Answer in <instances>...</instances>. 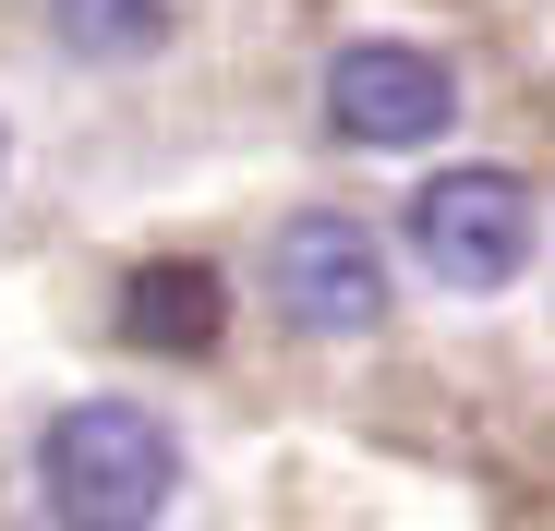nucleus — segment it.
Instances as JSON below:
<instances>
[{
	"instance_id": "nucleus-5",
	"label": "nucleus",
	"mask_w": 555,
	"mask_h": 531,
	"mask_svg": "<svg viewBox=\"0 0 555 531\" xmlns=\"http://www.w3.org/2000/svg\"><path fill=\"white\" fill-rule=\"evenodd\" d=\"M218 326H230L218 266H194V254L133 266V290H121V338H133V350H169V363H194V350H218Z\"/></svg>"
},
{
	"instance_id": "nucleus-6",
	"label": "nucleus",
	"mask_w": 555,
	"mask_h": 531,
	"mask_svg": "<svg viewBox=\"0 0 555 531\" xmlns=\"http://www.w3.org/2000/svg\"><path fill=\"white\" fill-rule=\"evenodd\" d=\"M49 37L73 61H145L169 37V0H49Z\"/></svg>"
},
{
	"instance_id": "nucleus-3",
	"label": "nucleus",
	"mask_w": 555,
	"mask_h": 531,
	"mask_svg": "<svg viewBox=\"0 0 555 531\" xmlns=\"http://www.w3.org/2000/svg\"><path fill=\"white\" fill-rule=\"evenodd\" d=\"M266 290H278V314L302 338H375L387 326V254H375V230L350 206H302L266 242Z\"/></svg>"
},
{
	"instance_id": "nucleus-2",
	"label": "nucleus",
	"mask_w": 555,
	"mask_h": 531,
	"mask_svg": "<svg viewBox=\"0 0 555 531\" xmlns=\"http://www.w3.org/2000/svg\"><path fill=\"white\" fill-rule=\"evenodd\" d=\"M531 230H543V206H531V182L507 157H459V169H435L411 194V254L447 290H507L531 266Z\"/></svg>"
},
{
	"instance_id": "nucleus-1",
	"label": "nucleus",
	"mask_w": 555,
	"mask_h": 531,
	"mask_svg": "<svg viewBox=\"0 0 555 531\" xmlns=\"http://www.w3.org/2000/svg\"><path fill=\"white\" fill-rule=\"evenodd\" d=\"M37 495L61 531H157V507L181 495V448L133 399H73L37 435Z\"/></svg>"
},
{
	"instance_id": "nucleus-4",
	"label": "nucleus",
	"mask_w": 555,
	"mask_h": 531,
	"mask_svg": "<svg viewBox=\"0 0 555 531\" xmlns=\"http://www.w3.org/2000/svg\"><path fill=\"white\" fill-rule=\"evenodd\" d=\"M326 121H338L350 145H375V157L447 145L459 73H447V49H423V37H350V49L326 61Z\"/></svg>"
}]
</instances>
